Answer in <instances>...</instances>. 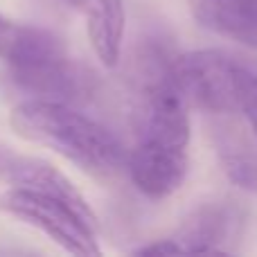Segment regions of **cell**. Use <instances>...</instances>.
Here are the masks:
<instances>
[{"instance_id": "cell-1", "label": "cell", "mask_w": 257, "mask_h": 257, "mask_svg": "<svg viewBox=\"0 0 257 257\" xmlns=\"http://www.w3.org/2000/svg\"><path fill=\"white\" fill-rule=\"evenodd\" d=\"M9 122L21 138L57 151L95 178L108 181L126 172L128 151L120 138L70 104L27 99L12 111Z\"/></svg>"}, {"instance_id": "cell-2", "label": "cell", "mask_w": 257, "mask_h": 257, "mask_svg": "<svg viewBox=\"0 0 257 257\" xmlns=\"http://www.w3.org/2000/svg\"><path fill=\"white\" fill-rule=\"evenodd\" d=\"M3 61L14 84L32 93L34 99L79 106L93 102L102 88L97 75L77 61L54 32L43 27L18 25Z\"/></svg>"}, {"instance_id": "cell-3", "label": "cell", "mask_w": 257, "mask_h": 257, "mask_svg": "<svg viewBox=\"0 0 257 257\" xmlns=\"http://www.w3.org/2000/svg\"><path fill=\"white\" fill-rule=\"evenodd\" d=\"M187 102L208 115H241L257 138V61L226 50H194L172 59Z\"/></svg>"}, {"instance_id": "cell-4", "label": "cell", "mask_w": 257, "mask_h": 257, "mask_svg": "<svg viewBox=\"0 0 257 257\" xmlns=\"http://www.w3.org/2000/svg\"><path fill=\"white\" fill-rule=\"evenodd\" d=\"M172 59L163 45L151 41L133 50L128 61L131 120L138 140L185 149L190 140V115L187 99L174 79Z\"/></svg>"}, {"instance_id": "cell-5", "label": "cell", "mask_w": 257, "mask_h": 257, "mask_svg": "<svg viewBox=\"0 0 257 257\" xmlns=\"http://www.w3.org/2000/svg\"><path fill=\"white\" fill-rule=\"evenodd\" d=\"M0 210L41 230L63 250L81 257L99 255L97 232L61 199L30 187L12 185L0 194Z\"/></svg>"}, {"instance_id": "cell-6", "label": "cell", "mask_w": 257, "mask_h": 257, "mask_svg": "<svg viewBox=\"0 0 257 257\" xmlns=\"http://www.w3.org/2000/svg\"><path fill=\"white\" fill-rule=\"evenodd\" d=\"M244 232V212L239 205L217 201L203 203L183 221L172 237L183 253H232Z\"/></svg>"}, {"instance_id": "cell-7", "label": "cell", "mask_w": 257, "mask_h": 257, "mask_svg": "<svg viewBox=\"0 0 257 257\" xmlns=\"http://www.w3.org/2000/svg\"><path fill=\"white\" fill-rule=\"evenodd\" d=\"M126 172L133 185L149 199H165L183 185L187 176V156L183 147L138 140L126 156Z\"/></svg>"}, {"instance_id": "cell-8", "label": "cell", "mask_w": 257, "mask_h": 257, "mask_svg": "<svg viewBox=\"0 0 257 257\" xmlns=\"http://www.w3.org/2000/svg\"><path fill=\"white\" fill-rule=\"evenodd\" d=\"M210 138L226 176L244 192L257 194V138L239 115H208Z\"/></svg>"}, {"instance_id": "cell-9", "label": "cell", "mask_w": 257, "mask_h": 257, "mask_svg": "<svg viewBox=\"0 0 257 257\" xmlns=\"http://www.w3.org/2000/svg\"><path fill=\"white\" fill-rule=\"evenodd\" d=\"M9 185H21V187H30V190H39L45 194L61 199L63 203H68L95 232L99 228V221L95 217L93 208L86 203V199L81 196V192L59 172L57 167H52L50 163L36 158H12L5 169Z\"/></svg>"}, {"instance_id": "cell-10", "label": "cell", "mask_w": 257, "mask_h": 257, "mask_svg": "<svg viewBox=\"0 0 257 257\" xmlns=\"http://www.w3.org/2000/svg\"><path fill=\"white\" fill-rule=\"evenodd\" d=\"M86 16L88 39L97 59L106 68H115L122 57L126 30L124 0H66Z\"/></svg>"}, {"instance_id": "cell-11", "label": "cell", "mask_w": 257, "mask_h": 257, "mask_svg": "<svg viewBox=\"0 0 257 257\" xmlns=\"http://www.w3.org/2000/svg\"><path fill=\"white\" fill-rule=\"evenodd\" d=\"M203 27L257 50V0H187Z\"/></svg>"}, {"instance_id": "cell-12", "label": "cell", "mask_w": 257, "mask_h": 257, "mask_svg": "<svg viewBox=\"0 0 257 257\" xmlns=\"http://www.w3.org/2000/svg\"><path fill=\"white\" fill-rule=\"evenodd\" d=\"M16 32H18V23H12L5 16H0V59H5V54H7Z\"/></svg>"}, {"instance_id": "cell-13", "label": "cell", "mask_w": 257, "mask_h": 257, "mask_svg": "<svg viewBox=\"0 0 257 257\" xmlns=\"http://www.w3.org/2000/svg\"><path fill=\"white\" fill-rule=\"evenodd\" d=\"M9 160H12V156H5V154H0V172H3V174H5V169H7Z\"/></svg>"}]
</instances>
